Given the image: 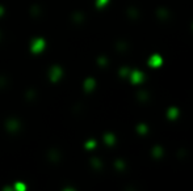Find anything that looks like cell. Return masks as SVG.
<instances>
[{
	"label": "cell",
	"instance_id": "6da1fadb",
	"mask_svg": "<svg viewBox=\"0 0 193 191\" xmlns=\"http://www.w3.org/2000/svg\"><path fill=\"white\" fill-rule=\"evenodd\" d=\"M151 64H154L155 67H159V65L162 64V59L159 55H154L153 58H151Z\"/></svg>",
	"mask_w": 193,
	"mask_h": 191
}]
</instances>
